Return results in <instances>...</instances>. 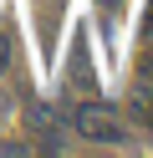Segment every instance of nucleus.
Segmentation results:
<instances>
[{
    "instance_id": "nucleus-1",
    "label": "nucleus",
    "mask_w": 153,
    "mask_h": 158,
    "mask_svg": "<svg viewBox=\"0 0 153 158\" xmlns=\"http://www.w3.org/2000/svg\"><path fill=\"white\" fill-rule=\"evenodd\" d=\"M71 127H77L82 138H92V143H117V138H122L117 117H112V112H102V107H77Z\"/></svg>"
}]
</instances>
